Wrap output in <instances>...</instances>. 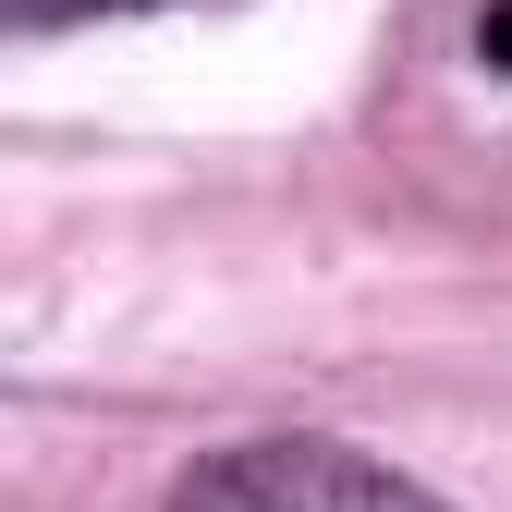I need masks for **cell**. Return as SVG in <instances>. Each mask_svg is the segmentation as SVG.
Instances as JSON below:
<instances>
[{
	"label": "cell",
	"instance_id": "1",
	"mask_svg": "<svg viewBox=\"0 0 512 512\" xmlns=\"http://www.w3.org/2000/svg\"><path fill=\"white\" fill-rule=\"evenodd\" d=\"M171 512H452V500H427L415 476H391L378 452H342V439H244L183 476Z\"/></svg>",
	"mask_w": 512,
	"mask_h": 512
},
{
	"label": "cell",
	"instance_id": "2",
	"mask_svg": "<svg viewBox=\"0 0 512 512\" xmlns=\"http://www.w3.org/2000/svg\"><path fill=\"white\" fill-rule=\"evenodd\" d=\"M476 61H488V74H512V0H488V13H476Z\"/></svg>",
	"mask_w": 512,
	"mask_h": 512
},
{
	"label": "cell",
	"instance_id": "3",
	"mask_svg": "<svg viewBox=\"0 0 512 512\" xmlns=\"http://www.w3.org/2000/svg\"><path fill=\"white\" fill-rule=\"evenodd\" d=\"M74 13H110V0H13V25H74Z\"/></svg>",
	"mask_w": 512,
	"mask_h": 512
}]
</instances>
